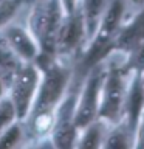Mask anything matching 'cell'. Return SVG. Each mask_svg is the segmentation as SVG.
Returning <instances> with one entry per match:
<instances>
[{
    "instance_id": "cell-10",
    "label": "cell",
    "mask_w": 144,
    "mask_h": 149,
    "mask_svg": "<svg viewBox=\"0 0 144 149\" xmlns=\"http://www.w3.org/2000/svg\"><path fill=\"white\" fill-rule=\"evenodd\" d=\"M143 110H144V86L141 81V73L132 72V78H130V82L127 84V92H125L123 121L133 132V135L136 132V126L139 118H141Z\"/></svg>"
},
{
    "instance_id": "cell-5",
    "label": "cell",
    "mask_w": 144,
    "mask_h": 149,
    "mask_svg": "<svg viewBox=\"0 0 144 149\" xmlns=\"http://www.w3.org/2000/svg\"><path fill=\"white\" fill-rule=\"evenodd\" d=\"M40 81V68L34 62H22L8 82V98L16 109L17 120H26Z\"/></svg>"
},
{
    "instance_id": "cell-8",
    "label": "cell",
    "mask_w": 144,
    "mask_h": 149,
    "mask_svg": "<svg viewBox=\"0 0 144 149\" xmlns=\"http://www.w3.org/2000/svg\"><path fill=\"white\" fill-rule=\"evenodd\" d=\"M84 39H85V25L81 8L78 5L73 13L64 14L56 37V54H70L76 51Z\"/></svg>"
},
{
    "instance_id": "cell-16",
    "label": "cell",
    "mask_w": 144,
    "mask_h": 149,
    "mask_svg": "<svg viewBox=\"0 0 144 149\" xmlns=\"http://www.w3.org/2000/svg\"><path fill=\"white\" fill-rule=\"evenodd\" d=\"M125 72H141L144 68V40L127 53V59L123 64Z\"/></svg>"
},
{
    "instance_id": "cell-15",
    "label": "cell",
    "mask_w": 144,
    "mask_h": 149,
    "mask_svg": "<svg viewBox=\"0 0 144 149\" xmlns=\"http://www.w3.org/2000/svg\"><path fill=\"white\" fill-rule=\"evenodd\" d=\"M25 3L26 0H0V30L12 22L19 9Z\"/></svg>"
},
{
    "instance_id": "cell-6",
    "label": "cell",
    "mask_w": 144,
    "mask_h": 149,
    "mask_svg": "<svg viewBox=\"0 0 144 149\" xmlns=\"http://www.w3.org/2000/svg\"><path fill=\"white\" fill-rule=\"evenodd\" d=\"M105 68L95 65L87 72L85 84H84L81 93H79L76 106H74V126L78 130L84 129L85 126L98 120V107H99L101 86L104 79Z\"/></svg>"
},
{
    "instance_id": "cell-21",
    "label": "cell",
    "mask_w": 144,
    "mask_h": 149,
    "mask_svg": "<svg viewBox=\"0 0 144 149\" xmlns=\"http://www.w3.org/2000/svg\"><path fill=\"white\" fill-rule=\"evenodd\" d=\"M133 2H135V3H143L144 0H133Z\"/></svg>"
},
{
    "instance_id": "cell-14",
    "label": "cell",
    "mask_w": 144,
    "mask_h": 149,
    "mask_svg": "<svg viewBox=\"0 0 144 149\" xmlns=\"http://www.w3.org/2000/svg\"><path fill=\"white\" fill-rule=\"evenodd\" d=\"M119 126L115 127L109 135H105L102 148H116V149H124V148H132L135 144V135L127 127L124 121L118 123Z\"/></svg>"
},
{
    "instance_id": "cell-11",
    "label": "cell",
    "mask_w": 144,
    "mask_h": 149,
    "mask_svg": "<svg viewBox=\"0 0 144 149\" xmlns=\"http://www.w3.org/2000/svg\"><path fill=\"white\" fill-rule=\"evenodd\" d=\"M144 40V8L138 14L125 22L121 23L118 31L115 33L111 40V51H121L127 54L136 45Z\"/></svg>"
},
{
    "instance_id": "cell-3",
    "label": "cell",
    "mask_w": 144,
    "mask_h": 149,
    "mask_svg": "<svg viewBox=\"0 0 144 149\" xmlns=\"http://www.w3.org/2000/svg\"><path fill=\"white\" fill-rule=\"evenodd\" d=\"M125 11L124 0H109L107 8L101 17L95 34L88 40V48L82 56L81 72L85 73L91 70L95 65L101 64V61L111 51V40L115 33L118 31L119 25L123 23V16Z\"/></svg>"
},
{
    "instance_id": "cell-9",
    "label": "cell",
    "mask_w": 144,
    "mask_h": 149,
    "mask_svg": "<svg viewBox=\"0 0 144 149\" xmlns=\"http://www.w3.org/2000/svg\"><path fill=\"white\" fill-rule=\"evenodd\" d=\"M2 39L12 50V53L23 62H34L39 58L40 50L30 30L20 25H12L11 22L2 28Z\"/></svg>"
},
{
    "instance_id": "cell-4",
    "label": "cell",
    "mask_w": 144,
    "mask_h": 149,
    "mask_svg": "<svg viewBox=\"0 0 144 149\" xmlns=\"http://www.w3.org/2000/svg\"><path fill=\"white\" fill-rule=\"evenodd\" d=\"M125 76H127V72L123 65L110 64L105 68L101 86L98 120L107 121L110 124H118L123 121L124 100L125 92H127Z\"/></svg>"
},
{
    "instance_id": "cell-20",
    "label": "cell",
    "mask_w": 144,
    "mask_h": 149,
    "mask_svg": "<svg viewBox=\"0 0 144 149\" xmlns=\"http://www.w3.org/2000/svg\"><path fill=\"white\" fill-rule=\"evenodd\" d=\"M139 73H141V81H143V86H144V68H143Z\"/></svg>"
},
{
    "instance_id": "cell-19",
    "label": "cell",
    "mask_w": 144,
    "mask_h": 149,
    "mask_svg": "<svg viewBox=\"0 0 144 149\" xmlns=\"http://www.w3.org/2000/svg\"><path fill=\"white\" fill-rule=\"evenodd\" d=\"M60 3H62V8H64L65 14L73 13L74 9L78 8V0H60Z\"/></svg>"
},
{
    "instance_id": "cell-2",
    "label": "cell",
    "mask_w": 144,
    "mask_h": 149,
    "mask_svg": "<svg viewBox=\"0 0 144 149\" xmlns=\"http://www.w3.org/2000/svg\"><path fill=\"white\" fill-rule=\"evenodd\" d=\"M60 0H36L30 16L28 30L39 45L40 54L45 58L56 56V37L64 19Z\"/></svg>"
},
{
    "instance_id": "cell-7",
    "label": "cell",
    "mask_w": 144,
    "mask_h": 149,
    "mask_svg": "<svg viewBox=\"0 0 144 149\" xmlns=\"http://www.w3.org/2000/svg\"><path fill=\"white\" fill-rule=\"evenodd\" d=\"M74 106H76V96L73 93L57 104L54 110L53 120V143L56 148H73L76 146L79 130L74 126Z\"/></svg>"
},
{
    "instance_id": "cell-17",
    "label": "cell",
    "mask_w": 144,
    "mask_h": 149,
    "mask_svg": "<svg viewBox=\"0 0 144 149\" xmlns=\"http://www.w3.org/2000/svg\"><path fill=\"white\" fill-rule=\"evenodd\" d=\"M14 121H19V120L11 100L8 98V95L0 96V134Z\"/></svg>"
},
{
    "instance_id": "cell-12",
    "label": "cell",
    "mask_w": 144,
    "mask_h": 149,
    "mask_svg": "<svg viewBox=\"0 0 144 149\" xmlns=\"http://www.w3.org/2000/svg\"><path fill=\"white\" fill-rule=\"evenodd\" d=\"M109 0H82L79 5L84 17V25H85V40H90L95 34L98 25L101 22V17L104 14Z\"/></svg>"
},
{
    "instance_id": "cell-13",
    "label": "cell",
    "mask_w": 144,
    "mask_h": 149,
    "mask_svg": "<svg viewBox=\"0 0 144 149\" xmlns=\"http://www.w3.org/2000/svg\"><path fill=\"white\" fill-rule=\"evenodd\" d=\"M79 132H81V137L78 138V143H76L78 148H84V149L102 148V143H104V138H105L104 121L102 120H95L93 123L85 126Z\"/></svg>"
},
{
    "instance_id": "cell-1",
    "label": "cell",
    "mask_w": 144,
    "mask_h": 149,
    "mask_svg": "<svg viewBox=\"0 0 144 149\" xmlns=\"http://www.w3.org/2000/svg\"><path fill=\"white\" fill-rule=\"evenodd\" d=\"M34 64L40 68V81L26 118H30L33 132L36 135H44L53 127L54 110L67 90L70 70L65 65L57 64L54 58L45 56H39Z\"/></svg>"
},
{
    "instance_id": "cell-18",
    "label": "cell",
    "mask_w": 144,
    "mask_h": 149,
    "mask_svg": "<svg viewBox=\"0 0 144 149\" xmlns=\"http://www.w3.org/2000/svg\"><path fill=\"white\" fill-rule=\"evenodd\" d=\"M22 140V127L17 121H14L0 134V148H14Z\"/></svg>"
}]
</instances>
